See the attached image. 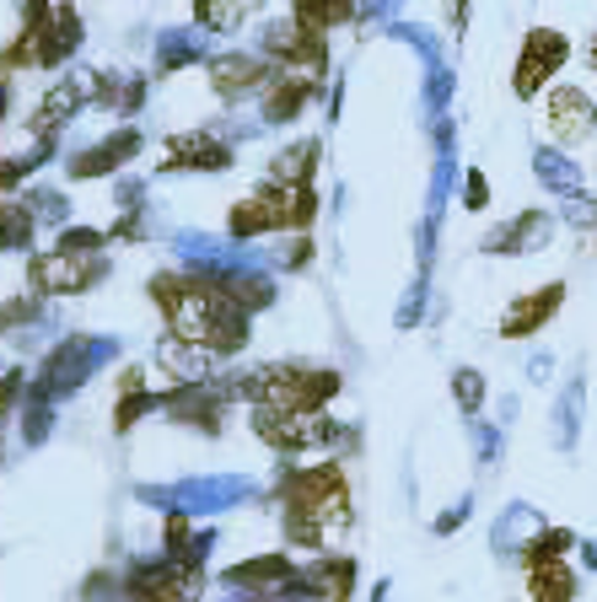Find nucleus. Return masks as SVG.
Returning a JSON list of instances; mask_svg holds the SVG:
<instances>
[{
  "label": "nucleus",
  "instance_id": "obj_1",
  "mask_svg": "<svg viewBox=\"0 0 597 602\" xmlns=\"http://www.w3.org/2000/svg\"><path fill=\"white\" fill-rule=\"evenodd\" d=\"M156 296L167 302L173 329H178V339H189V344L226 350V344H237V339H243V318H237V307H232L226 296L204 291V285H189V280H162V285H156Z\"/></svg>",
  "mask_w": 597,
  "mask_h": 602
},
{
  "label": "nucleus",
  "instance_id": "obj_2",
  "mask_svg": "<svg viewBox=\"0 0 597 602\" xmlns=\"http://www.w3.org/2000/svg\"><path fill=\"white\" fill-rule=\"evenodd\" d=\"M248 388H254V399H265V409L313 414V409L339 388V377H333V371H259Z\"/></svg>",
  "mask_w": 597,
  "mask_h": 602
},
{
  "label": "nucleus",
  "instance_id": "obj_3",
  "mask_svg": "<svg viewBox=\"0 0 597 602\" xmlns=\"http://www.w3.org/2000/svg\"><path fill=\"white\" fill-rule=\"evenodd\" d=\"M565 60H571V38L554 33V27H532L528 44H523V60H517V75H512L517 97H538L549 86V75L565 66Z\"/></svg>",
  "mask_w": 597,
  "mask_h": 602
},
{
  "label": "nucleus",
  "instance_id": "obj_4",
  "mask_svg": "<svg viewBox=\"0 0 597 602\" xmlns=\"http://www.w3.org/2000/svg\"><path fill=\"white\" fill-rule=\"evenodd\" d=\"M543 114H549V134H554V140H565V145L587 140L593 125H597V108H593V97H587L582 86H554Z\"/></svg>",
  "mask_w": 597,
  "mask_h": 602
},
{
  "label": "nucleus",
  "instance_id": "obj_5",
  "mask_svg": "<svg viewBox=\"0 0 597 602\" xmlns=\"http://www.w3.org/2000/svg\"><path fill=\"white\" fill-rule=\"evenodd\" d=\"M291 506H296V522H324V506L333 517H344V479H339V469L302 473L291 484Z\"/></svg>",
  "mask_w": 597,
  "mask_h": 602
},
{
  "label": "nucleus",
  "instance_id": "obj_6",
  "mask_svg": "<svg viewBox=\"0 0 597 602\" xmlns=\"http://www.w3.org/2000/svg\"><path fill=\"white\" fill-rule=\"evenodd\" d=\"M560 302H565V285H560V280H549L543 291H528V296H523V302L501 318V334L523 339V334H532V329H543V323L554 318V307H560Z\"/></svg>",
  "mask_w": 597,
  "mask_h": 602
},
{
  "label": "nucleus",
  "instance_id": "obj_7",
  "mask_svg": "<svg viewBox=\"0 0 597 602\" xmlns=\"http://www.w3.org/2000/svg\"><path fill=\"white\" fill-rule=\"evenodd\" d=\"M528 592L532 602H571L576 576L560 554H528Z\"/></svg>",
  "mask_w": 597,
  "mask_h": 602
},
{
  "label": "nucleus",
  "instance_id": "obj_8",
  "mask_svg": "<svg viewBox=\"0 0 597 602\" xmlns=\"http://www.w3.org/2000/svg\"><path fill=\"white\" fill-rule=\"evenodd\" d=\"M195 587H199V576H195V570H184V565H178V570H162V576H140V581H134V592H140V598H151V602H184Z\"/></svg>",
  "mask_w": 597,
  "mask_h": 602
},
{
  "label": "nucleus",
  "instance_id": "obj_9",
  "mask_svg": "<svg viewBox=\"0 0 597 602\" xmlns=\"http://www.w3.org/2000/svg\"><path fill=\"white\" fill-rule=\"evenodd\" d=\"M97 269H75V259H44L38 264V280L49 285V291H75V285H86Z\"/></svg>",
  "mask_w": 597,
  "mask_h": 602
},
{
  "label": "nucleus",
  "instance_id": "obj_10",
  "mask_svg": "<svg viewBox=\"0 0 597 602\" xmlns=\"http://www.w3.org/2000/svg\"><path fill=\"white\" fill-rule=\"evenodd\" d=\"M199 16H204L210 27H232V22H243V11H232L226 0H204V5H199Z\"/></svg>",
  "mask_w": 597,
  "mask_h": 602
},
{
  "label": "nucleus",
  "instance_id": "obj_11",
  "mask_svg": "<svg viewBox=\"0 0 597 602\" xmlns=\"http://www.w3.org/2000/svg\"><path fill=\"white\" fill-rule=\"evenodd\" d=\"M259 75H265V66H221L215 70L221 86H232V81H259Z\"/></svg>",
  "mask_w": 597,
  "mask_h": 602
},
{
  "label": "nucleus",
  "instance_id": "obj_12",
  "mask_svg": "<svg viewBox=\"0 0 597 602\" xmlns=\"http://www.w3.org/2000/svg\"><path fill=\"white\" fill-rule=\"evenodd\" d=\"M479 393H484L479 371H464V377H458V399H464V409H473V403H479Z\"/></svg>",
  "mask_w": 597,
  "mask_h": 602
},
{
  "label": "nucleus",
  "instance_id": "obj_13",
  "mask_svg": "<svg viewBox=\"0 0 597 602\" xmlns=\"http://www.w3.org/2000/svg\"><path fill=\"white\" fill-rule=\"evenodd\" d=\"M587 60H593V66H597V38H593V55H587Z\"/></svg>",
  "mask_w": 597,
  "mask_h": 602
}]
</instances>
